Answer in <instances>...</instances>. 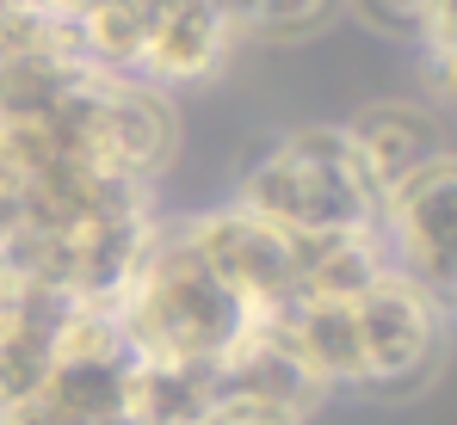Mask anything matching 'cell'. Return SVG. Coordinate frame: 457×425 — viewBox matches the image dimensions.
Wrapping results in <instances>:
<instances>
[{"label":"cell","instance_id":"obj_1","mask_svg":"<svg viewBox=\"0 0 457 425\" xmlns=\"http://www.w3.org/2000/svg\"><path fill=\"white\" fill-rule=\"evenodd\" d=\"M112 308H118L130 352L161 357V364H211L253 327V308L198 259L179 216L154 222L149 247Z\"/></svg>","mask_w":457,"mask_h":425},{"label":"cell","instance_id":"obj_2","mask_svg":"<svg viewBox=\"0 0 457 425\" xmlns=\"http://www.w3.org/2000/svg\"><path fill=\"white\" fill-rule=\"evenodd\" d=\"M235 204L285 234H359L378 228L383 210L346 124H303L253 154L235 179Z\"/></svg>","mask_w":457,"mask_h":425},{"label":"cell","instance_id":"obj_3","mask_svg":"<svg viewBox=\"0 0 457 425\" xmlns=\"http://www.w3.org/2000/svg\"><path fill=\"white\" fill-rule=\"evenodd\" d=\"M359 346H365V376L353 395H371V401H408L420 395L433 376H439V357H445V333H452V315L420 296L402 272H383L359 302Z\"/></svg>","mask_w":457,"mask_h":425},{"label":"cell","instance_id":"obj_4","mask_svg":"<svg viewBox=\"0 0 457 425\" xmlns=\"http://www.w3.org/2000/svg\"><path fill=\"white\" fill-rule=\"evenodd\" d=\"M378 234L389 266L457 321V148L427 160L383 198Z\"/></svg>","mask_w":457,"mask_h":425},{"label":"cell","instance_id":"obj_5","mask_svg":"<svg viewBox=\"0 0 457 425\" xmlns=\"http://www.w3.org/2000/svg\"><path fill=\"white\" fill-rule=\"evenodd\" d=\"M179 222H186V241L198 247V259L253 315H278V308L303 302V290H297V247H291L285 228L260 222L253 210H241L235 198L211 204V210H198V216H179Z\"/></svg>","mask_w":457,"mask_h":425},{"label":"cell","instance_id":"obj_6","mask_svg":"<svg viewBox=\"0 0 457 425\" xmlns=\"http://www.w3.org/2000/svg\"><path fill=\"white\" fill-rule=\"evenodd\" d=\"M353 154L365 167V179L378 185V198H389L402 179H414L427 160H439L452 142H445V118L427 105V99H371L359 105L353 118H340Z\"/></svg>","mask_w":457,"mask_h":425},{"label":"cell","instance_id":"obj_7","mask_svg":"<svg viewBox=\"0 0 457 425\" xmlns=\"http://www.w3.org/2000/svg\"><path fill=\"white\" fill-rule=\"evenodd\" d=\"M173 160H179L173 93L137 74H105V167L154 185Z\"/></svg>","mask_w":457,"mask_h":425},{"label":"cell","instance_id":"obj_8","mask_svg":"<svg viewBox=\"0 0 457 425\" xmlns=\"http://www.w3.org/2000/svg\"><path fill=\"white\" fill-rule=\"evenodd\" d=\"M340 12L346 0H253L241 31L247 44H303V37H321Z\"/></svg>","mask_w":457,"mask_h":425},{"label":"cell","instance_id":"obj_9","mask_svg":"<svg viewBox=\"0 0 457 425\" xmlns=\"http://www.w3.org/2000/svg\"><path fill=\"white\" fill-rule=\"evenodd\" d=\"M427 6H433V0H346V12H359L371 31H383V37H402V44H420Z\"/></svg>","mask_w":457,"mask_h":425},{"label":"cell","instance_id":"obj_10","mask_svg":"<svg viewBox=\"0 0 457 425\" xmlns=\"http://www.w3.org/2000/svg\"><path fill=\"white\" fill-rule=\"evenodd\" d=\"M12 290H19V278H12L6 259H0V321H6V308H12Z\"/></svg>","mask_w":457,"mask_h":425},{"label":"cell","instance_id":"obj_11","mask_svg":"<svg viewBox=\"0 0 457 425\" xmlns=\"http://www.w3.org/2000/svg\"><path fill=\"white\" fill-rule=\"evenodd\" d=\"M12 6H44V0H12Z\"/></svg>","mask_w":457,"mask_h":425}]
</instances>
